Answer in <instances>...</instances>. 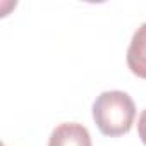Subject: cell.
I'll return each instance as SVG.
<instances>
[{
	"instance_id": "obj_2",
	"label": "cell",
	"mask_w": 146,
	"mask_h": 146,
	"mask_svg": "<svg viewBox=\"0 0 146 146\" xmlns=\"http://www.w3.org/2000/svg\"><path fill=\"white\" fill-rule=\"evenodd\" d=\"M48 146H91V136L83 124L64 122L52 131Z\"/></svg>"
},
{
	"instance_id": "obj_3",
	"label": "cell",
	"mask_w": 146,
	"mask_h": 146,
	"mask_svg": "<svg viewBox=\"0 0 146 146\" xmlns=\"http://www.w3.org/2000/svg\"><path fill=\"white\" fill-rule=\"evenodd\" d=\"M127 65L137 78L146 79V23L137 28L127 48Z\"/></svg>"
},
{
	"instance_id": "obj_1",
	"label": "cell",
	"mask_w": 146,
	"mask_h": 146,
	"mask_svg": "<svg viewBox=\"0 0 146 146\" xmlns=\"http://www.w3.org/2000/svg\"><path fill=\"white\" fill-rule=\"evenodd\" d=\"M134 117V102L124 91H103L93 103V119L100 132L105 136L119 137L127 134L132 127Z\"/></svg>"
},
{
	"instance_id": "obj_4",
	"label": "cell",
	"mask_w": 146,
	"mask_h": 146,
	"mask_svg": "<svg viewBox=\"0 0 146 146\" xmlns=\"http://www.w3.org/2000/svg\"><path fill=\"white\" fill-rule=\"evenodd\" d=\"M137 132H139V137L143 141V144L146 146V108L141 112L139 115V120H137Z\"/></svg>"
}]
</instances>
